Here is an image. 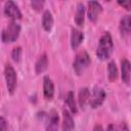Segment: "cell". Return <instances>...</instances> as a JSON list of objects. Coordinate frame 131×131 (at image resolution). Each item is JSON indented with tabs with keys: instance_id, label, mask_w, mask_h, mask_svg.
<instances>
[{
	"instance_id": "cell-1",
	"label": "cell",
	"mask_w": 131,
	"mask_h": 131,
	"mask_svg": "<svg viewBox=\"0 0 131 131\" xmlns=\"http://www.w3.org/2000/svg\"><path fill=\"white\" fill-rule=\"evenodd\" d=\"M113 49H114V43L112 36L108 32H105L99 39L98 46L96 49V55L99 59L105 60L110 58V56L112 55Z\"/></svg>"
},
{
	"instance_id": "cell-2",
	"label": "cell",
	"mask_w": 131,
	"mask_h": 131,
	"mask_svg": "<svg viewBox=\"0 0 131 131\" xmlns=\"http://www.w3.org/2000/svg\"><path fill=\"white\" fill-rule=\"evenodd\" d=\"M20 33V26L12 20L8 24V26L2 31L1 33V39L4 43H12L16 41Z\"/></svg>"
},
{
	"instance_id": "cell-3",
	"label": "cell",
	"mask_w": 131,
	"mask_h": 131,
	"mask_svg": "<svg viewBox=\"0 0 131 131\" xmlns=\"http://www.w3.org/2000/svg\"><path fill=\"white\" fill-rule=\"evenodd\" d=\"M4 75H5L7 90L10 94H13L16 89V85H17V77H16L15 70L10 63H6L5 69H4Z\"/></svg>"
},
{
	"instance_id": "cell-4",
	"label": "cell",
	"mask_w": 131,
	"mask_h": 131,
	"mask_svg": "<svg viewBox=\"0 0 131 131\" xmlns=\"http://www.w3.org/2000/svg\"><path fill=\"white\" fill-rule=\"evenodd\" d=\"M91 59L86 51H81L76 55V58L73 62V68L74 71L76 72L77 75H81L84 70L90 64Z\"/></svg>"
},
{
	"instance_id": "cell-5",
	"label": "cell",
	"mask_w": 131,
	"mask_h": 131,
	"mask_svg": "<svg viewBox=\"0 0 131 131\" xmlns=\"http://www.w3.org/2000/svg\"><path fill=\"white\" fill-rule=\"evenodd\" d=\"M105 98V92L100 87H94L92 90V95L89 96L88 102L90 103V106L93 108H96L102 104Z\"/></svg>"
},
{
	"instance_id": "cell-6",
	"label": "cell",
	"mask_w": 131,
	"mask_h": 131,
	"mask_svg": "<svg viewBox=\"0 0 131 131\" xmlns=\"http://www.w3.org/2000/svg\"><path fill=\"white\" fill-rule=\"evenodd\" d=\"M4 13L6 16L11 18L12 20H16L21 18V12L18 6L13 2V0H7L4 6Z\"/></svg>"
},
{
	"instance_id": "cell-7",
	"label": "cell",
	"mask_w": 131,
	"mask_h": 131,
	"mask_svg": "<svg viewBox=\"0 0 131 131\" xmlns=\"http://www.w3.org/2000/svg\"><path fill=\"white\" fill-rule=\"evenodd\" d=\"M102 11V6L96 0H90L88 2V18L89 20L95 23Z\"/></svg>"
},
{
	"instance_id": "cell-8",
	"label": "cell",
	"mask_w": 131,
	"mask_h": 131,
	"mask_svg": "<svg viewBox=\"0 0 131 131\" xmlns=\"http://www.w3.org/2000/svg\"><path fill=\"white\" fill-rule=\"evenodd\" d=\"M43 94L46 100H51L54 95V85L48 76H45L43 79Z\"/></svg>"
},
{
	"instance_id": "cell-9",
	"label": "cell",
	"mask_w": 131,
	"mask_h": 131,
	"mask_svg": "<svg viewBox=\"0 0 131 131\" xmlns=\"http://www.w3.org/2000/svg\"><path fill=\"white\" fill-rule=\"evenodd\" d=\"M121 77L122 81L125 84H129L130 82V73H131V64L130 61L126 58L122 59L121 61Z\"/></svg>"
},
{
	"instance_id": "cell-10",
	"label": "cell",
	"mask_w": 131,
	"mask_h": 131,
	"mask_svg": "<svg viewBox=\"0 0 131 131\" xmlns=\"http://www.w3.org/2000/svg\"><path fill=\"white\" fill-rule=\"evenodd\" d=\"M120 33L122 35V37H126L130 34L131 31V18L130 15H125L121 18L120 20Z\"/></svg>"
},
{
	"instance_id": "cell-11",
	"label": "cell",
	"mask_w": 131,
	"mask_h": 131,
	"mask_svg": "<svg viewBox=\"0 0 131 131\" xmlns=\"http://www.w3.org/2000/svg\"><path fill=\"white\" fill-rule=\"evenodd\" d=\"M84 39V35L81 31L77 30V29H73L72 30V34H71V46L73 49H77L80 44L82 43Z\"/></svg>"
},
{
	"instance_id": "cell-12",
	"label": "cell",
	"mask_w": 131,
	"mask_h": 131,
	"mask_svg": "<svg viewBox=\"0 0 131 131\" xmlns=\"http://www.w3.org/2000/svg\"><path fill=\"white\" fill-rule=\"evenodd\" d=\"M62 117H63V121H62L61 129L62 130H72V129H74L75 123H74V119H73L72 114L68 110H64L62 112Z\"/></svg>"
},
{
	"instance_id": "cell-13",
	"label": "cell",
	"mask_w": 131,
	"mask_h": 131,
	"mask_svg": "<svg viewBox=\"0 0 131 131\" xmlns=\"http://www.w3.org/2000/svg\"><path fill=\"white\" fill-rule=\"evenodd\" d=\"M58 122H59L58 114L54 110H52L48 116V123H47L46 129L47 130H56L58 127Z\"/></svg>"
},
{
	"instance_id": "cell-14",
	"label": "cell",
	"mask_w": 131,
	"mask_h": 131,
	"mask_svg": "<svg viewBox=\"0 0 131 131\" xmlns=\"http://www.w3.org/2000/svg\"><path fill=\"white\" fill-rule=\"evenodd\" d=\"M84 18H85V8L82 3H79L77 5V10L75 14V23L78 27H82L84 25Z\"/></svg>"
},
{
	"instance_id": "cell-15",
	"label": "cell",
	"mask_w": 131,
	"mask_h": 131,
	"mask_svg": "<svg viewBox=\"0 0 131 131\" xmlns=\"http://www.w3.org/2000/svg\"><path fill=\"white\" fill-rule=\"evenodd\" d=\"M47 67H48V58H47V55L44 53L36 61L35 71H36L37 74H41V73H43L47 69Z\"/></svg>"
},
{
	"instance_id": "cell-16",
	"label": "cell",
	"mask_w": 131,
	"mask_h": 131,
	"mask_svg": "<svg viewBox=\"0 0 131 131\" xmlns=\"http://www.w3.org/2000/svg\"><path fill=\"white\" fill-rule=\"evenodd\" d=\"M42 26L45 31L49 32L53 26V16L49 10H45L42 16Z\"/></svg>"
},
{
	"instance_id": "cell-17",
	"label": "cell",
	"mask_w": 131,
	"mask_h": 131,
	"mask_svg": "<svg viewBox=\"0 0 131 131\" xmlns=\"http://www.w3.org/2000/svg\"><path fill=\"white\" fill-rule=\"evenodd\" d=\"M89 96H90V91L88 88H82L80 89L79 91V95H78V102H79V105L84 108V106L86 105V103L88 102L89 100Z\"/></svg>"
},
{
	"instance_id": "cell-18",
	"label": "cell",
	"mask_w": 131,
	"mask_h": 131,
	"mask_svg": "<svg viewBox=\"0 0 131 131\" xmlns=\"http://www.w3.org/2000/svg\"><path fill=\"white\" fill-rule=\"evenodd\" d=\"M66 102L71 111L72 114H77L78 112V108H77V105H76V101H75V96H74V93L72 91L68 92V95H67V98H66Z\"/></svg>"
},
{
	"instance_id": "cell-19",
	"label": "cell",
	"mask_w": 131,
	"mask_h": 131,
	"mask_svg": "<svg viewBox=\"0 0 131 131\" xmlns=\"http://www.w3.org/2000/svg\"><path fill=\"white\" fill-rule=\"evenodd\" d=\"M107 71H108V79L110 81H115L118 78V69L116 67L115 61H110L107 64Z\"/></svg>"
},
{
	"instance_id": "cell-20",
	"label": "cell",
	"mask_w": 131,
	"mask_h": 131,
	"mask_svg": "<svg viewBox=\"0 0 131 131\" xmlns=\"http://www.w3.org/2000/svg\"><path fill=\"white\" fill-rule=\"evenodd\" d=\"M45 0H31V6L36 11H41L44 7Z\"/></svg>"
},
{
	"instance_id": "cell-21",
	"label": "cell",
	"mask_w": 131,
	"mask_h": 131,
	"mask_svg": "<svg viewBox=\"0 0 131 131\" xmlns=\"http://www.w3.org/2000/svg\"><path fill=\"white\" fill-rule=\"evenodd\" d=\"M11 57L14 61L18 62L20 60V57H21V48L19 46L17 47H14L12 49V52H11Z\"/></svg>"
},
{
	"instance_id": "cell-22",
	"label": "cell",
	"mask_w": 131,
	"mask_h": 131,
	"mask_svg": "<svg viewBox=\"0 0 131 131\" xmlns=\"http://www.w3.org/2000/svg\"><path fill=\"white\" fill-rule=\"evenodd\" d=\"M117 1H118V4L120 6H122L126 10H130V8H131V1L130 0H117Z\"/></svg>"
},
{
	"instance_id": "cell-23",
	"label": "cell",
	"mask_w": 131,
	"mask_h": 131,
	"mask_svg": "<svg viewBox=\"0 0 131 131\" xmlns=\"http://www.w3.org/2000/svg\"><path fill=\"white\" fill-rule=\"evenodd\" d=\"M7 122L3 117H0V130H7Z\"/></svg>"
},
{
	"instance_id": "cell-24",
	"label": "cell",
	"mask_w": 131,
	"mask_h": 131,
	"mask_svg": "<svg viewBox=\"0 0 131 131\" xmlns=\"http://www.w3.org/2000/svg\"><path fill=\"white\" fill-rule=\"evenodd\" d=\"M97 129H99V130H102V127H101V126H95V127L93 128V130H97Z\"/></svg>"
},
{
	"instance_id": "cell-25",
	"label": "cell",
	"mask_w": 131,
	"mask_h": 131,
	"mask_svg": "<svg viewBox=\"0 0 131 131\" xmlns=\"http://www.w3.org/2000/svg\"><path fill=\"white\" fill-rule=\"evenodd\" d=\"M105 1H111V0H105Z\"/></svg>"
},
{
	"instance_id": "cell-26",
	"label": "cell",
	"mask_w": 131,
	"mask_h": 131,
	"mask_svg": "<svg viewBox=\"0 0 131 131\" xmlns=\"http://www.w3.org/2000/svg\"><path fill=\"white\" fill-rule=\"evenodd\" d=\"M1 1H2V0H0V3H1Z\"/></svg>"
}]
</instances>
